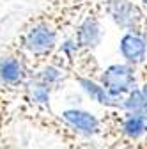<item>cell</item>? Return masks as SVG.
I'll return each instance as SVG.
<instances>
[{
    "label": "cell",
    "mask_w": 147,
    "mask_h": 149,
    "mask_svg": "<svg viewBox=\"0 0 147 149\" xmlns=\"http://www.w3.org/2000/svg\"><path fill=\"white\" fill-rule=\"evenodd\" d=\"M145 39H147V36H145Z\"/></svg>",
    "instance_id": "7c38bea8"
},
{
    "label": "cell",
    "mask_w": 147,
    "mask_h": 149,
    "mask_svg": "<svg viewBox=\"0 0 147 149\" xmlns=\"http://www.w3.org/2000/svg\"><path fill=\"white\" fill-rule=\"evenodd\" d=\"M137 78H138V91L144 101V108L147 112V62L137 69Z\"/></svg>",
    "instance_id": "30bf717a"
},
{
    "label": "cell",
    "mask_w": 147,
    "mask_h": 149,
    "mask_svg": "<svg viewBox=\"0 0 147 149\" xmlns=\"http://www.w3.org/2000/svg\"><path fill=\"white\" fill-rule=\"evenodd\" d=\"M103 2L101 0H94L90 7L83 13L80 22L75 25L69 39L78 52H90L94 53L96 48L101 45V22H103Z\"/></svg>",
    "instance_id": "5b68a950"
},
{
    "label": "cell",
    "mask_w": 147,
    "mask_h": 149,
    "mask_svg": "<svg viewBox=\"0 0 147 149\" xmlns=\"http://www.w3.org/2000/svg\"><path fill=\"white\" fill-rule=\"evenodd\" d=\"M94 0H39V9L25 18L4 50L27 61L32 74L48 66L62 41L73 32Z\"/></svg>",
    "instance_id": "6da1fadb"
},
{
    "label": "cell",
    "mask_w": 147,
    "mask_h": 149,
    "mask_svg": "<svg viewBox=\"0 0 147 149\" xmlns=\"http://www.w3.org/2000/svg\"><path fill=\"white\" fill-rule=\"evenodd\" d=\"M119 53L124 64L138 69L147 62V39L137 34H122L119 41Z\"/></svg>",
    "instance_id": "ba28073f"
},
{
    "label": "cell",
    "mask_w": 147,
    "mask_h": 149,
    "mask_svg": "<svg viewBox=\"0 0 147 149\" xmlns=\"http://www.w3.org/2000/svg\"><path fill=\"white\" fill-rule=\"evenodd\" d=\"M16 105H18V101L14 98L7 96L6 92L0 91V144L7 142L9 130H11L12 123L18 119Z\"/></svg>",
    "instance_id": "9c48e42d"
},
{
    "label": "cell",
    "mask_w": 147,
    "mask_h": 149,
    "mask_svg": "<svg viewBox=\"0 0 147 149\" xmlns=\"http://www.w3.org/2000/svg\"><path fill=\"white\" fill-rule=\"evenodd\" d=\"M99 149H138V147L130 146V144H124V142H115V144H110V146L99 147Z\"/></svg>",
    "instance_id": "8fae6325"
},
{
    "label": "cell",
    "mask_w": 147,
    "mask_h": 149,
    "mask_svg": "<svg viewBox=\"0 0 147 149\" xmlns=\"http://www.w3.org/2000/svg\"><path fill=\"white\" fill-rule=\"evenodd\" d=\"M103 13L122 34L147 36V7L133 0H101Z\"/></svg>",
    "instance_id": "3957f363"
},
{
    "label": "cell",
    "mask_w": 147,
    "mask_h": 149,
    "mask_svg": "<svg viewBox=\"0 0 147 149\" xmlns=\"http://www.w3.org/2000/svg\"><path fill=\"white\" fill-rule=\"evenodd\" d=\"M16 114L21 121L28 123L30 126L39 128L43 132L57 137L62 142L64 149H99L96 140L87 139L82 133H78L76 130H73L51 108H37V107H28V105L18 103Z\"/></svg>",
    "instance_id": "7a4b0ae2"
},
{
    "label": "cell",
    "mask_w": 147,
    "mask_h": 149,
    "mask_svg": "<svg viewBox=\"0 0 147 149\" xmlns=\"http://www.w3.org/2000/svg\"><path fill=\"white\" fill-rule=\"evenodd\" d=\"M32 78L27 61L14 52H0V91L18 101L23 87Z\"/></svg>",
    "instance_id": "8992f818"
},
{
    "label": "cell",
    "mask_w": 147,
    "mask_h": 149,
    "mask_svg": "<svg viewBox=\"0 0 147 149\" xmlns=\"http://www.w3.org/2000/svg\"><path fill=\"white\" fill-rule=\"evenodd\" d=\"M98 85L122 108L124 101L138 89L137 69L124 64V62L110 64V66L101 69Z\"/></svg>",
    "instance_id": "277c9868"
},
{
    "label": "cell",
    "mask_w": 147,
    "mask_h": 149,
    "mask_svg": "<svg viewBox=\"0 0 147 149\" xmlns=\"http://www.w3.org/2000/svg\"><path fill=\"white\" fill-rule=\"evenodd\" d=\"M59 116L66 124H69L73 130H76L83 137L92 139V140L98 139V135H99V116H94L90 112L80 110V108H67Z\"/></svg>",
    "instance_id": "52a82bcc"
}]
</instances>
